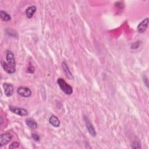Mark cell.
Wrapping results in <instances>:
<instances>
[{"instance_id": "6da1fadb", "label": "cell", "mask_w": 149, "mask_h": 149, "mask_svg": "<svg viewBox=\"0 0 149 149\" xmlns=\"http://www.w3.org/2000/svg\"><path fill=\"white\" fill-rule=\"evenodd\" d=\"M2 66L4 71L9 73H14L16 71V61L14 54L11 51H7L6 61L2 62Z\"/></svg>"}, {"instance_id": "7a4b0ae2", "label": "cell", "mask_w": 149, "mask_h": 149, "mask_svg": "<svg viewBox=\"0 0 149 149\" xmlns=\"http://www.w3.org/2000/svg\"><path fill=\"white\" fill-rule=\"evenodd\" d=\"M57 83L61 89L67 95H71L73 93V89L72 86L69 85L64 79L59 78L57 80Z\"/></svg>"}, {"instance_id": "3957f363", "label": "cell", "mask_w": 149, "mask_h": 149, "mask_svg": "<svg viewBox=\"0 0 149 149\" xmlns=\"http://www.w3.org/2000/svg\"><path fill=\"white\" fill-rule=\"evenodd\" d=\"M9 109L13 113L16 114L17 115H18L21 116H27L28 115V111L26 109L21 108V107L10 105V106H9Z\"/></svg>"}, {"instance_id": "277c9868", "label": "cell", "mask_w": 149, "mask_h": 149, "mask_svg": "<svg viewBox=\"0 0 149 149\" xmlns=\"http://www.w3.org/2000/svg\"><path fill=\"white\" fill-rule=\"evenodd\" d=\"M13 138V135L10 133H3L0 136V146L2 147L10 143Z\"/></svg>"}, {"instance_id": "5b68a950", "label": "cell", "mask_w": 149, "mask_h": 149, "mask_svg": "<svg viewBox=\"0 0 149 149\" xmlns=\"http://www.w3.org/2000/svg\"><path fill=\"white\" fill-rule=\"evenodd\" d=\"M17 91L19 96L25 98H28L32 95L31 90L26 87H19L18 88Z\"/></svg>"}, {"instance_id": "8992f818", "label": "cell", "mask_w": 149, "mask_h": 149, "mask_svg": "<svg viewBox=\"0 0 149 149\" xmlns=\"http://www.w3.org/2000/svg\"><path fill=\"white\" fill-rule=\"evenodd\" d=\"M84 121L86 126V128L88 130V132L93 137H95L96 136V130L93 126V125L91 124V123L90 122L89 119L87 118V116H84Z\"/></svg>"}, {"instance_id": "52a82bcc", "label": "cell", "mask_w": 149, "mask_h": 149, "mask_svg": "<svg viewBox=\"0 0 149 149\" xmlns=\"http://www.w3.org/2000/svg\"><path fill=\"white\" fill-rule=\"evenodd\" d=\"M148 22H149L148 18H146L143 21H141L137 26V32L139 33H143L148 28Z\"/></svg>"}, {"instance_id": "ba28073f", "label": "cell", "mask_w": 149, "mask_h": 149, "mask_svg": "<svg viewBox=\"0 0 149 149\" xmlns=\"http://www.w3.org/2000/svg\"><path fill=\"white\" fill-rule=\"evenodd\" d=\"M4 90V93L5 94L7 97H11L12 96L14 93V86L12 85L5 83L3 85Z\"/></svg>"}, {"instance_id": "9c48e42d", "label": "cell", "mask_w": 149, "mask_h": 149, "mask_svg": "<svg viewBox=\"0 0 149 149\" xmlns=\"http://www.w3.org/2000/svg\"><path fill=\"white\" fill-rule=\"evenodd\" d=\"M62 69L64 70V73H65L66 75V76L69 79H71V80H73L74 78H73V76L72 75V73L71 72L70 70H69V68L67 64V62L65 61H64L62 64Z\"/></svg>"}, {"instance_id": "30bf717a", "label": "cell", "mask_w": 149, "mask_h": 149, "mask_svg": "<svg viewBox=\"0 0 149 149\" xmlns=\"http://www.w3.org/2000/svg\"><path fill=\"white\" fill-rule=\"evenodd\" d=\"M36 10H37V8H36V7H35L34 6L28 7L26 9V12H25L27 18L29 19H31L33 17V16L34 15L35 13L36 12Z\"/></svg>"}, {"instance_id": "8fae6325", "label": "cell", "mask_w": 149, "mask_h": 149, "mask_svg": "<svg viewBox=\"0 0 149 149\" xmlns=\"http://www.w3.org/2000/svg\"><path fill=\"white\" fill-rule=\"evenodd\" d=\"M50 123L54 126L58 128L60 125V121L58 117L55 115H51L49 119Z\"/></svg>"}, {"instance_id": "7c38bea8", "label": "cell", "mask_w": 149, "mask_h": 149, "mask_svg": "<svg viewBox=\"0 0 149 149\" xmlns=\"http://www.w3.org/2000/svg\"><path fill=\"white\" fill-rule=\"evenodd\" d=\"M26 123L30 128L32 129H36L38 126V124L37 122L33 118L27 119L26 120Z\"/></svg>"}, {"instance_id": "4fadbf2b", "label": "cell", "mask_w": 149, "mask_h": 149, "mask_svg": "<svg viewBox=\"0 0 149 149\" xmlns=\"http://www.w3.org/2000/svg\"><path fill=\"white\" fill-rule=\"evenodd\" d=\"M0 16H1V19L3 21H9L11 19V15L4 11H0Z\"/></svg>"}, {"instance_id": "5bb4252c", "label": "cell", "mask_w": 149, "mask_h": 149, "mask_svg": "<svg viewBox=\"0 0 149 149\" xmlns=\"http://www.w3.org/2000/svg\"><path fill=\"white\" fill-rule=\"evenodd\" d=\"M19 146V143L18 142H13L9 147L10 148H15Z\"/></svg>"}, {"instance_id": "9a60e30c", "label": "cell", "mask_w": 149, "mask_h": 149, "mask_svg": "<svg viewBox=\"0 0 149 149\" xmlns=\"http://www.w3.org/2000/svg\"><path fill=\"white\" fill-rule=\"evenodd\" d=\"M32 136L33 139L35 141H39L40 140V136H39L38 134H36V133H33Z\"/></svg>"}, {"instance_id": "2e32d148", "label": "cell", "mask_w": 149, "mask_h": 149, "mask_svg": "<svg viewBox=\"0 0 149 149\" xmlns=\"http://www.w3.org/2000/svg\"><path fill=\"white\" fill-rule=\"evenodd\" d=\"M132 148H141L140 147V144H139V143L137 142H134L132 144Z\"/></svg>"}, {"instance_id": "e0dca14e", "label": "cell", "mask_w": 149, "mask_h": 149, "mask_svg": "<svg viewBox=\"0 0 149 149\" xmlns=\"http://www.w3.org/2000/svg\"><path fill=\"white\" fill-rule=\"evenodd\" d=\"M28 72H29L30 71H31V73H33V72H34V71H35V68H34L33 67H30L28 68Z\"/></svg>"}, {"instance_id": "ac0fdd59", "label": "cell", "mask_w": 149, "mask_h": 149, "mask_svg": "<svg viewBox=\"0 0 149 149\" xmlns=\"http://www.w3.org/2000/svg\"><path fill=\"white\" fill-rule=\"evenodd\" d=\"M3 122V117L1 116V125H2Z\"/></svg>"}]
</instances>
